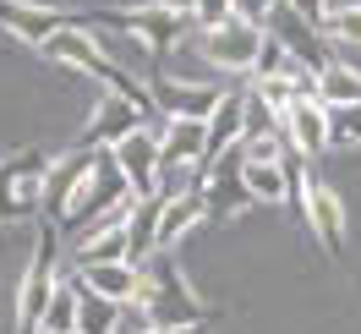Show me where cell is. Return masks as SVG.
Instances as JSON below:
<instances>
[{
    "label": "cell",
    "mask_w": 361,
    "mask_h": 334,
    "mask_svg": "<svg viewBox=\"0 0 361 334\" xmlns=\"http://www.w3.org/2000/svg\"><path fill=\"white\" fill-rule=\"evenodd\" d=\"M44 55L61 61V66H71V71H82V77H93V83H104V88L121 93V99H132L137 110H154V88L137 83L121 61H110V55L99 49V39H93V28H66V33H55L44 44Z\"/></svg>",
    "instance_id": "1"
},
{
    "label": "cell",
    "mask_w": 361,
    "mask_h": 334,
    "mask_svg": "<svg viewBox=\"0 0 361 334\" xmlns=\"http://www.w3.org/2000/svg\"><path fill=\"white\" fill-rule=\"evenodd\" d=\"M142 274H148L142 307H148V318H154V329H203L208 307H203V296L186 285V274L176 268V258H170V252H159Z\"/></svg>",
    "instance_id": "2"
},
{
    "label": "cell",
    "mask_w": 361,
    "mask_h": 334,
    "mask_svg": "<svg viewBox=\"0 0 361 334\" xmlns=\"http://www.w3.org/2000/svg\"><path fill=\"white\" fill-rule=\"evenodd\" d=\"M61 280H66V268H61V230L44 225L39 246H33V263L23 274V290H17V334H44V312L55 302Z\"/></svg>",
    "instance_id": "3"
},
{
    "label": "cell",
    "mask_w": 361,
    "mask_h": 334,
    "mask_svg": "<svg viewBox=\"0 0 361 334\" xmlns=\"http://www.w3.org/2000/svg\"><path fill=\"white\" fill-rule=\"evenodd\" d=\"M132 198H137V192H132V181H126V170H121V165H115V154L104 148V154H99L93 181L82 186V198L71 203V214L61 220V236H71V241H77V236H82L99 214H110V208H121V203H132Z\"/></svg>",
    "instance_id": "4"
},
{
    "label": "cell",
    "mask_w": 361,
    "mask_h": 334,
    "mask_svg": "<svg viewBox=\"0 0 361 334\" xmlns=\"http://www.w3.org/2000/svg\"><path fill=\"white\" fill-rule=\"evenodd\" d=\"M99 17H104V28L132 33L148 55L176 49L180 39H186V28H192V17H176V11H164V6H126V11H99Z\"/></svg>",
    "instance_id": "5"
},
{
    "label": "cell",
    "mask_w": 361,
    "mask_h": 334,
    "mask_svg": "<svg viewBox=\"0 0 361 334\" xmlns=\"http://www.w3.org/2000/svg\"><path fill=\"white\" fill-rule=\"evenodd\" d=\"M263 39H269V28L247 23V17H230V23H219V28H203L197 49H203L214 66H225V71H252Z\"/></svg>",
    "instance_id": "6"
},
{
    "label": "cell",
    "mask_w": 361,
    "mask_h": 334,
    "mask_svg": "<svg viewBox=\"0 0 361 334\" xmlns=\"http://www.w3.org/2000/svg\"><path fill=\"white\" fill-rule=\"evenodd\" d=\"M142 115L148 110H137L132 99H121V93H104L99 105H93L88 115V126H82V137H77V148H121L132 132H142Z\"/></svg>",
    "instance_id": "7"
},
{
    "label": "cell",
    "mask_w": 361,
    "mask_h": 334,
    "mask_svg": "<svg viewBox=\"0 0 361 334\" xmlns=\"http://www.w3.org/2000/svg\"><path fill=\"white\" fill-rule=\"evenodd\" d=\"M93 170H99V148H71L66 159H55V170H49V181H44V214L55 225L71 214V203L82 198V186L93 181Z\"/></svg>",
    "instance_id": "8"
},
{
    "label": "cell",
    "mask_w": 361,
    "mask_h": 334,
    "mask_svg": "<svg viewBox=\"0 0 361 334\" xmlns=\"http://www.w3.org/2000/svg\"><path fill=\"white\" fill-rule=\"evenodd\" d=\"M0 28H6L11 39H23V44L44 49L55 33L77 28V17L55 11V6H33V0H0Z\"/></svg>",
    "instance_id": "9"
},
{
    "label": "cell",
    "mask_w": 361,
    "mask_h": 334,
    "mask_svg": "<svg viewBox=\"0 0 361 334\" xmlns=\"http://www.w3.org/2000/svg\"><path fill=\"white\" fill-rule=\"evenodd\" d=\"M269 33L274 39H279V44L290 49L295 61H301V66H312L317 77H323V71L334 66V55H329V33H323V28H312V23H301V17H295L290 6H285V0H279V11H274L269 17Z\"/></svg>",
    "instance_id": "10"
},
{
    "label": "cell",
    "mask_w": 361,
    "mask_h": 334,
    "mask_svg": "<svg viewBox=\"0 0 361 334\" xmlns=\"http://www.w3.org/2000/svg\"><path fill=\"white\" fill-rule=\"evenodd\" d=\"M154 105L170 115V121H208V115L225 105V88L180 83V77H159V83H154Z\"/></svg>",
    "instance_id": "11"
},
{
    "label": "cell",
    "mask_w": 361,
    "mask_h": 334,
    "mask_svg": "<svg viewBox=\"0 0 361 334\" xmlns=\"http://www.w3.org/2000/svg\"><path fill=\"white\" fill-rule=\"evenodd\" d=\"M115 165L126 170V181H132L137 198H159V181H164V159H159V137L142 126V132H132L121 148H110Z\"/></svg>",
    "instance_id": "12"
},
{
    "label": "cell",
    "mask_w": 361,
    "mask_h": 334,
    "mask_svg": "<svg viewBox=\"0 0 361 334\" xmlns=\"http://www.w3.org/2000/svg\"><path fill=\"white\" fill-rule=\"evenodd\" d=\"M164 208H159V252H170V246L186 236V230H197L208 220V198L197 186H186V192H159Z\"/></svg>",
    "instance_id": "13"
},
{
    "label": "cell",
    "mask_w": 361,
    "mask_h": 334,
    "mask_svg": "<svg viewBox=\"0 0 361 334\" xmlns=\"http://www.w3.org/2000/svg\"><path fill=\"white\" fill-rule=\"evenodd\" d=\"M77 280L93 290V296H104L115 307H126V302H142V290H148V274L137 263H99V268H77Z\"/></svg>",
    "instance_id": "14"
},
{
    "label": "cell",
    "mask_w": 361,
    "mask_h": 334,
    "mask_svg": "<svg viewBox=\"0 0 361 334\" xmlns=\"http://www.w3.org/2000/svg\"><path fill=\"white\" fill-rule=\"evenodd\" d=\"M301 220L312 225V236L323 241L329 258H339V246H345V208H339V192H329L323 181H307V214Z\"/></svg>",
    "instance_id": "15"
},
{
    "label": "cell",
    "mask_w": 361,
    "mask_h": 334,
    "mask_svg": "<svg viewBox=\"0 0 361 334\" xmlns=\"http://www.w3.org/2000/svg\"><path fill=\"white\" fill-rule=\"evenodd\" d=\"M285 143H295V154L312 159L329 148V105L323 99H301L285 110Z\"/></svg>",
    "instance_id": "16"
},
{
    "label": "cell",
    "mask_w": 361,
    "mask_h": 334,
    "mask_svg": "<svg viewBox=\"0 0 361 334\" xmlns=\"http://www.w3.org/2000/svg\"><path fill=\"white\" fill-rule=\"evenodd\" d=\"M159 159H164V176L186 170V165H203L208 159V121H170L159 137Z\"/></svg>",
    "instance_id": "17"
},
{
    "label": "cell",
    "mask_w": 361,
    "mask_h": 334,
    "mask_svg": "<svg viewBox=\"0 0 361 334\" xmlns=\"http://www.w3.org/2000/svg\"><path fill=\"white\" fill-rule=\"evenodd\" d=\"M247 143V93H225V105L208 115V159L203 165H214V159H225L230 148H241ZM197 165V170H203Z\"/></svg>",
    "instance_id": "18"
},
{
    "label": "cell",
    "mask_w": 361,
    "mask_h": 334,
    "mask_svg": "<svg viewBox=\"0 0 361 334\" xmlns=\"http://www.w3.org/2000/svg\"><path fill=\"white\" fill-rule=\"evenodd\" d=\"M247 192L257 203H285V198H295L290 159H285V165H252V159H247Z\"/></svg>",
    "instance_id": "19"
},
{
    "label": "cell",
    "mask_w": 361,
    "mask_h": 334,
    "mask_svg": "<svg viewBox=\"0 0 361 334\" xmlns=\"http://www.w3.org/2000/svg\"><path fill=\"white\" fill-rule=\"evenodd\" d=\"M77 329H82V280H61L44 312V334H77Z\"/></svg>",
    "instance_id": "20"
},
{
    "label": "cell",
    "mask_w": 361,
    "mask_h": 334,
    "mask_svg": "<svg viewBox=\"0 0 361 334\" xmlns=\"http://www.w3.org/2000/svg\"><path fill=\"white\" fill-rule=\"evenodd\" d=\"M317 99H323V105H361V71L334 61V66L317 77Z\"/></svg>",
    "instance_id": "21"
},
{
    "label": "cell",
    "mask_w": 361,
    "mask_h": 334,
    "mask_svg": "<svg viewBox=\"0 0 361 334\" xmlns=\"http://www.w3.org/2000/svg\"><path fill=\"white\" fill-rule=\"evenodd\" d=\"M329 148H361V105H329Z\"/></svg>",
    "instance_id": "22"
},
{
    "label": "cell",
    "mask_w": 361,
    "mask_h": 334,
    "mask_svg": "<svg viewBox=\"0 0 361 334\" xmlns=\"http://www.w3.org/2000/svg\"><path fill=\"white\" fill-rule=\"evenodd\" d=\"M33 208H44V186H0V225L27 220Z\"/></svg>",
    "instance_id": "23"
},
{
    "label": "cell",
    "mask_w": 361,
    "mask_h": 334,
    "mask_svg": "<svg viewBox=\"0 0 361 334\" xmlns=\"http://www.w3.org/2000/svg\"><path fill=\"white\" fill-rule=\"evenodd\" d=\"M290 71V49L279 44V39H263V49H257V66H252V83H269V77H285Z\"/></svg>",
    "instance_id": "24"
},
{
    "label": "cell",
    "mask_w": 361,
    "mask_h": 334,
    "mask_svg": "<svg viewBox=\"0 0 361 334\" xmlns=\"http://www.w3.org/2000/svg\"><path fill=\"white\" fill-rule=\"evenodd\" d=\"M329 33H334L339 44H361V6H339L334 17H329Z\"/></svg>",
    "instance_id": "25"
},
{
    "label": "cell",
    "mask_w": 361,
    "mask_h": 334,
    "mask_svg": "<svg viewBox=\"0 0 361 334\" xmlns=\"http://www.w3.org/2000/svg\"><path fill=\"white\" fill-rule=\"evenodd\" d=\"M115 334H154L148 307H142V302H126V307H121V318H115Z\"/></svg>",
    "instance_id": "26"
},
{
    "label": "cell",
    "mask_w": 361,
    "mask_h": 334,
    "mask_svg": "<svg viewBox=\"0 0 361 334\" xmlns=\"http://www.w3.org/2000/svg\"><path fill=\"white\" fill-rule=\"evenodd\" d=\"M285 6H290L301 23H312V28H323V33H329V17H334V11H329V0H285Z\"/></svg>",
    "instance_id": "27"
},
{
    "label": "cell",
    "mask_w": 361,
    "mask_h": 334,
    "mask_svg": "<svg viewBox=\"0 0 361 334\" xmlns=\"http://www.w3.org/2000/svg\"><path fill=\"white\" fill-rule=\"evenodd\" d=\"M230 6H235V17H247V23H257V28L279 11V0H230Z\"/></svg>",
    "instance_id": "28"
},
{
    "label": "cell",
    "mask_w": 361,
    "mask_h": 334,
    "mask_svg": "<svg viewBox=\"0 0 361 334\" xmlns=\"http://www.w3.org/2000/svg\"><path fill=\"white\" fill-rule=\"evenodd\" d=\"M230 17H235L230 0H197V23L203 28H219V23H230Z\"/></svg>",
    "instance_id": "29"
},
{
    "label": "cell",
    "mask_w": 361,
    "mask_h": 334,
    "mask_svg": "<svg viewBox=\"0 0 361 334\" xmlns=\"http://www.w3.org/2000/svg\"><path fill=\"white\" fill-rule=\"evenodd\" d=\"M164 11H176V17H197V0H159Z\"/></svg>",
    "instance_id": "30"
},
{
    "label": "cell",
    "mask_w": 361,
    "mask_h": 334,
    "mask_svg": "<svg viewBox=\"0 0 361 334\" xmlns=\"http://www.w3.org/2000/svg\"><path fill=\"white\" fill-rule=\"evenodd\" d=\"M154 334H203V329H154Z\"/></svg>",
    "instance_id": "31"
}]
</instances>
